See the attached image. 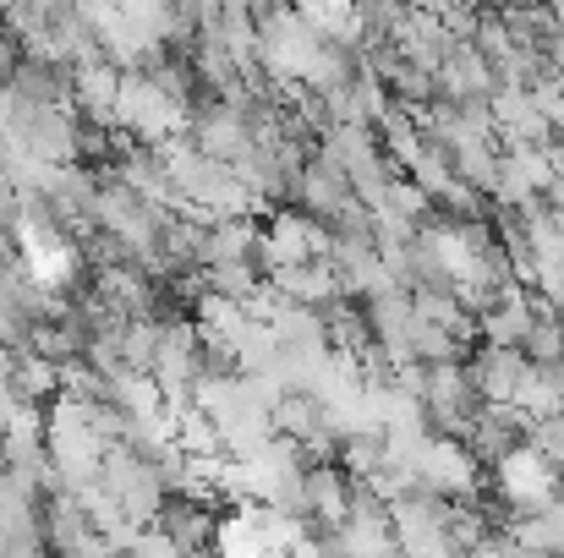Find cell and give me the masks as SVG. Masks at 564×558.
Returning a JSON list of instances; mask_svg holds the SVG:
<instances>
[{"label":"cell","mask_w":564,"mask_h":558,"mask_svg":"<svg viewBox=\"0 0 564 558\" xmlns=\"http://www.w3.org/2000/svg\"><path fill=\"white\" fill-rule=\"evenodd\" d=\"M11 394L28 405H50L61 394V362L44 357L39 346H17L11 351Z\"/></svg>","instance_id":"cell-6"},{"label":"cell","mask_w":564,"mask_h":558,"mask_svg":"<svg viewBox=\"0 0 564 558\" xmlns=\"http://www.w3.org/2000/svg\"><path fill=\"white\" fill-rule=\"evenodd\" d=\"M33 6H39V11H44V17L55 22V17H66V11H77L83 0H33Z\"/></svg>","instance_id":"cell-7"},{"label":"cell","mask_w":564,"mask_h":558,"mask_svg":"<svg viewBox=\"0 0 564 558\" xmlns=\"http://www.w3.org/2000/svg\"><path fill=\"white\" fill-rule=\"evenodd\" d=\"M482 471L488 466L477 460V449L460 433H433L422 444V455H416V482L433 488V493H444V499H477L488 488Z\"/></svg>","instance_id":"cell-2"},{"label":"cell","mask_w":564,"mask_h":558,"mask_svg":"<svg viewBox=\"0 0 564 558\" xmlns=\"http://www.w3.org/2000/svg\"><path fill=\"white\" fill-rule=\"evenodd\" d=\"M219 504L203 499V493H165V510H160V526L171 532V543L182 554H208L219 548Z\"/></svg>","instance_id":"cell-3"},{"label":"cell","mask_w":564,"mask_h":558,"mask_svg":"<svg viewBox=\"0 0 564 558\" xmlns=\"http://www.w3.org/2000/svg\"><path fill=\"white\" fill-rule=\"evenodd\" d=\"M11 88H17L22 99H33V105H72V66L22 50V61H17V72H11Z\"/></svg>","instance_id":"cell-5"},{"label":"cell","mask_w":564,"mask_h":558,"mask_svg":"<svg viewBox=\"0 0 564 558\" xmlns=\"http://www.w3.org/2000/svg\"><path fill=\"white\" fill-rule=\"evenodd\" d=\"M187 105H176L143 66L121 72V94H116V127H127L138 143H165L187 132Z\"/></svg>","instance_id":"cell-1"},{"label":"cell","mask_w":564,"mask_h":558,"mask_svg":"<svg viewBox=\"0 0 564 558\" xmlns=\"http://www.w3.org/2000/svg\"><path fill=\"white\" fill-rule=\"evenodd\" d=\"M116 94H121V66L105 55V61H88V66H72V110L88 116V121H116Z\"/></svg>","instance_id":"cell-4"}]
</instances>
